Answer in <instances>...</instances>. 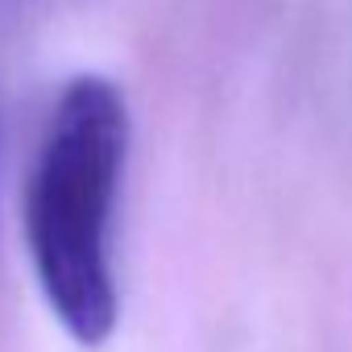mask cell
Segmentation results:
<instances>
[{"instance_id":"1","label":"cell","mask_w":352,"mask_h":352,"mask_svg":"<svg viewBox=\"0 0 352 352\" xmlns=\"http://www.w3.org/2000/svg\"><path fill=\"white\" fill-rule=\"evenodd\" d=\"M129 157V108L112 79L63 87L25 187V241L38 286L71 340L96 348L116 327L112 212Z\"/></svg>"}]
</instances>
